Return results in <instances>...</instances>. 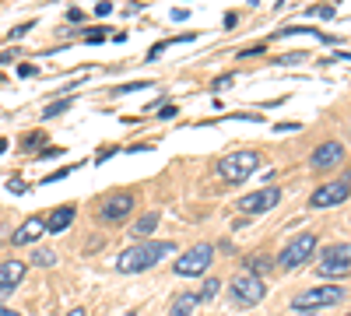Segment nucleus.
Masks as SVG:
<instances>
[{
  "label": "nucleus",
  "mask_w": 351,
  "mask_h": 316,
  "mask_svg": "<svg viewBox=\"0 0 351 316\" xmlns=\"http://www.w3.org/2000/svg\"><path fill=\"white\" fill-rule=\"evenodd\" d=\"M172 250V243H134L130 250H123L120 256H116V271L120 274H141V271H148L155 267L162 256Z\"/></svg>",
  "instance_id": "nucleus-1"
},
{
  "label": "nucleus",
  "mask_w": 351,
  "mask_h": 316,
  "mask_svg": "<svg viewBox=\"0 0 351 316\" xmlns=\"http://www.w3.org/2000/svg\"><path fill=\"white\" fill-rule=\"evenodd\" d=\"M256 169H260V155L256 151H232V155H225L218 162V176L225 183H243V180L253 176Z\"/></svg>",
  "instance_id": "nucleus-2"
},
{
  "label": "nucleus",
  "mask_w": 351,
  "mask_h": 316,
  "mask_svg": "<svg viewBox=\"0 0 351 316\" xmlns=\"http://www.w3.org/2000/svg\"><path fill=\"white\" fill-rule=\"evenodd\" d=\"M344 299V289L341 284H316V289H306L295 295V306L299 313H313V309H324V306H337Z\"/></svg>",
  "instance_id": "nucleus-3"
},
{
  "label": "nucleus",
  "mask_w": 351,
  "mask_h": 316,
  "mask_svg": "<svg viewBox=\"0 0 351 316\" xmlns=\"http://www.w3.org/2000/svg\"><path fill=\"white\" fill-rule=\"evenodd\" d=\"M211 260H215V250H211L208 243H200V246H193V250H186V253L176 256L172 271L180 274V278H197V274H204V271L211 267Z\"/></svg>",
  "instance_id": "nucleus-4"
},
{
  "label": "nucleus",
  "mask_w": 351,
  "mask_h": 316,
  "mask_svg": "<svg viewBox=\"0 0 351 316\" xmlns=\"http://www.w3.org/2000/svg\"><path fill=\"white\" fill-rule=\"evenodd\" d=\"M263 281L256 278V274H250V271H243V274H236L232 278V302H236L239 309H250V306H256L260 299H263Z\"/></svg>",
  "instance_id": "nucleus-5"
},
{
  "label": "nucleus",
  "mask_w": 351,
  "mask_h": 316,
  "mask_svg": "<svg viewBox=\"0 0 351 316\" xmlns=\"http://www.w3.org/2000/svg\"><path fill=\"white\" fill-rule=\"evenodd\" d=\"M313 250H316V236H313V232H306V236H299V239H291V243L281 250V256H278V267H281V271L302 267L309 256H313Z\"/></svg>",
  "instance_id": "nucleus-6"
},
{
  "label": "nucleus",
  "mask_w": 351,
  "mask_h": 316,
  "mask_svg": "<svg viewBox=\"0 0 351 316\" xmlns=\"http://www.w3.org/2000/svg\"><path fill=\"white\" fill-rule=\"evenodd\" d=\"M351 267V246L348 243H334L324 250V264H319V274L324 278H344Z\"/></svg>",
  "instance_id": "nucleus-7"
},
{
  "label": "nucleus",
  "mask_w": 351,
  "mask_h": 316,
  "mask_svg": "<svg viewBox=\"0 0 351 316\" xmlns=\"http://www.w3.org/2000/svg\"><path fill=\"white\" fill-rule=\"evenodd\" d=\"M278 200H281V190H278V186H263V190H256V193H246V197L239 200V208H243L246 215H263V211H271Z\"/></svg>",
  "instance_id": "nucleus-8"
},
{
  "label": "nucleus",
  "mask_w": 351,
  "mask_h": 316,
  "mask_svg": "<svg viewBox=\"0 0 351 316\" xmlns=\"http://www.w3.org/2000/svg\"><path fill=\"white\" fill-rule=\"evenodd\" d=\"M344 197H348V176H344V180H337V183L319 186V190L309 197V208H334V204H341Z\"/></svg>",
  "instance_id": "nucleus-9"
},
{
  "label": "nucleus",
  "mask_w": 351,
  "mask_h": 316,
  "mask_svg": "<svg viewBox=\"0 0 351 316\" xmlns=\"http://www.w3.org/2000/svg\"><path fill=\"white\" fill-rule=\"evenodd\" d=\"M130 211H134V197H130V193H112L106 204H102L99 218H102V221H120V218H127Z\"/></svg>",
  "instance_id": "nucleus-10"
},
{
  "label": "nucleus",
  "mask_w": 351,
  "mask_h": 316,
  "mask_svg": "<svg viewBox=\"0 0 351 316\" xmlns=\"http://www.w3.org/2000/svg\"><path fill=\"white\" fill-rule=\"evenodd\" d=\"M341 158H344V148L337 145V141H324V145L309 155V165L313 169H334Z\"/></svg>",
  "instance_id": "nucleus-11"
},
{
  "label": "nucleus",
  "mask_w": 351,
  "mask_h": 316,
  "mask_svg": "<svg viewBox=\"0 0 351 316\" xmlns=\"http://www.w3.org/2000/svg\"><path fill=\"white\" fill-rule=\"evenodd\" d=\"M21 278H25V264L21 260H4V264H0V295L18 289Z\"/></svg>",
  "instance_id": "nucleus-12"
},
{
  "label": "nucleus",
  "mask_w": 351,
  "mask_h": 316,
  "mask_svg": "<svg viewBox=\"0 0 351 316\" xmlns=\"http://www.w3.org/2000/svg\"><path fill=\"white\" fill-rule=\"evenodd\" d=\"M43 232H46V225H43V218H28V221H25V225L18 228V232H14L11 239H14L18 246H25V243H36V239H39Z\"/></svg>",
  "instance_id": "nucleus-13"
},
{
  "label": "nucleus",
  "mask_w": 351,
  "mask_h": 316,
  "mask_svg": "<svg viewBox=\"0 0 351 316\" xmlns=\"http://www.w3.org/2000/svg\"><path fill=\"white\" fill-rule=\"evenodd\" d=\"M74 221V208L71 204H64V208H56V211H49V218L43 221L46 225V232H64V228Z\"/></svg>",
  "instance_id": "nucleus-14"
},
{
  "label": "nucleus",
  "mask_w": 351,
  "mask_h": 316,
  "mask_svg": "<svg viewBox=\"0 0 351 316\" xmlns=\"http://www.w3.org/2000/svg\"><path fill=\"white\" fill-rule=\"evenodd\" d=\"M193 309H197V295L183 292V295H176V299H172V306H169V316H190Z\"/></svg>",
  "instance_id": "nucleus-15"
},
{
  "label": "nucleus",
  "mask_w": 351,
  "mask_h": 316,
  "mask_svg": "<svg viewBox=\"0 0 351 316\" xmlns=\"http://www.w3.org/2000/svg\"><path fill=\"white\" fill-rule=\"evenodd\" d=\"M218 289H221V281H218V278H208V281H204V289L197 292V306H208V302L218 295Z\"/></svg>",
  "instance_id": "nucleus-16"
},
{
  "label": "nucleus",
  "mask_w": 351,
  "mask_h": 316,
  "mask_svg": "<svg viewBox=\"0 0 351 316\" xmlns=\"http://www.w3.org/2000/svg\"><path fill=\"white\" fill-rule=\"evenodd\" d=\"M155 228H158V215H144V218L134 225V236H137V239H144V236H152Z\"/></svg>",
  "instance_id": "nucleus-17"
},
{
  "label": "nucleus",
  "mask_w": 351,
  "mask_h": 316,
  "mask_svg": "<svg viewBox=\"0 0 351 316\" xmlns=\"http://www.w3.org/2000/svg\"><path fill=\"white\" fill-rule=\"evenodd\" d=\"M71 109V102L67 99H60V102H49L46 109H43V120H53V117H60V112H67Z\"/></svg>",
  "instance_id": "nucleus-18"
},
{
  "label": "nucleus",
  "mask_w": 351,
  "mask_h": 316,
  "mask_svg": "<svg viewBox=\"0 0 351 316\" xmlns=\"http://www.w3.org/2000/svg\"><path fill=\"white\" fill-rule=\"evenodd\" d=\"M32 264H39V267H53V264H56V253H49V250H36V253H32Z\"/></svg>",
  "instance_id": "nucleus-19"
},
{
  "label": "nucleus",
  "mask_w": 351,
  "mask_h": 316,
  "mask_svg": "<svg viewBox=\"0 0 351 316\" xmlns=\"http://www.w3.org/2000/svg\"><path fill=\"white\" fill-rule=\"evenodd\" d=\"M43 141H46V134H43V130H32V134H28V137L21 141V148H25V151H28V148H39Z\"/></svg>",
  "instance_id": "nucleus-20"
},
{
  "label": "nucleus",
  "mask_w": 351,
  "mask_h": 316,
  "mask_svg": "<svg viewBox=\"0 0 351 316\" xmlns=\"http://www.w3.org/2000/svg\"><path fill=\"white\" fill-rule=\"evenodd\" d=\"M246 267H250V271H253V274L260 278V274H263V271H267L271 264H267V260H263V256H256V260H253V256H250V260H246Z\"/></svg>",
  "instance_id": "nucleus-21"
},
{
  "label": "nucleus",
  "mask_w": 351,
  "mask_h": 316,
  "mask_svg": "<svg viewBox=\"0 0 351 316\" xmlns=\"http://www.w3.org/2000/svg\"><path fill=\"white\" fill-rule=\"evenodd\" d=\"M137 88H152V81H134V84H123V88H116V95H127V92H137Z\"/></svg>",
  "instance_id": "nucleus-22"
},
{
  "label": "nucleus",
  "mask_w": 351,
  "mask_h": 316,
  "mask_svg": "<svg viewBox=\"0 0 351 316\" xmlns=\"http://www.w3.org/2000/svg\"><path fill=\"white\" fill-rule=\"evenodd\" d=\"M106 39V28H92V32H84V42H102Z\"/></svg>",
  "instance_id": "nucleus-23"
},
{
  "label": "nucleus",
  "mask_w": 351,
  "mask_h": 316,
  "mask_svg": "<svg viewBox=\"0 0 351 316\" xmlns=\"http://www.w3.org/2000/svg\"><path fill=\"white\" fill-rule=\"evenodd\" d=\"M176 112H180L176 106H162V109H158V120H176Z\"/></svg>",
  "instance_id": "nucleus-24"
},
{
  "label": "nucleus",
  "mask_w": 351,
  "mask_h": 316,
  "mask_svg": "<svg viewBox=\"0 0 351 316\" xmlns=\"http://www.w3.org/2000/svg\"><path fill=\"white\" fill-rule=\"evenodd\" d=\"M18 74H21V77H36L39 71H36V64H21V67H18Z\"/></svg>",
  "instance_id": "nucleus-25"
},
{
  "label": "nucleus",
  "mask_w": 351,
  "mask_h": 316,
  "mask_svg": "<svg viewBox=\"0 0 351 316\" xmlns=\"http://www.w3.org/2000/svg\"><path fill=\"white\" fill-rule=\"evenodd\" d=\"M109 11H112V4H109V0H102V4H99V8H95V14H99V18H106V14H109Z\"/></svg>",
  "instance_id": "nucleus-26"
},
{
  "label": "nucleus",
  "mask_w": 351,
  "mask_h": 316,
  "mask_svg": "<svg viewBox=\"0 0 351 316\" xmlns=\"http://www.w3.org/2000/svg\"><path fill=\"white\" fill-rule=\"evenodd\" d=\"M8 190H11V193H25V183H21V180H11Z\"/></svg>",
  "instance_id": "nucleus-27"
},
{
  "label": "nucleus",
  "mask_w": 351,
  "mask_h": 316,
  "mask_svg": "<svg viewBox=\"0 0 351 316\" xmlns=\"http://www.w3.org/2000/svg\"><path fill=\"white\" fill-rule=\"evenodd\" d=\"M162 49H165V42H158V46H152V53H148V60H158V56H162Z\"/></svg>",
  "instance_id": "nucleus-28"
},
{
  "label": "nucleus",
  "mask_w": 351,
  "mask_h": 316,
  "mask_svg": "<svg viewBox=\"0 0 351 316\" xmlns=\"http://www.w3.org/2000/svg\"><path fill=\"white\" fill-rule=\"evenodd\" d=\"M32 25H36V21H25V25H18V28H14L11 36H25V32H28V28H32Z\"/></svg>",
  "instance_id": "nucleus-29"
},
{
  "label": "nucleus",
  "mask_w": 351,
  "mask_h": 316,
  "mask_svg": "<svg viewBox=\"0 0 351 316\" xmlns=\"http://www.w3.org/2000/svg\"><path fill=\"white\" fill-rule=\"evenodd\" d=\"M67 316H84V306H74V309H71Z\"/></svg>",
  "instance_id": "nucleus-30"
},
{
  "label": "nucleus",
  "mask_w": 351,
  "mask_h": 316,
  "mask_svg": "<svg viewBox=\"0 0 351 316\" xmlns=\"http://www.w3.org/2000/svg\"><path fill=\"white\" fill-rule=\"evenodd\" d=\"M8 60H14V53H0V64H8Z\"/></svg>",
  "instance_id": "nucleus-31"
},
{
  "label": "nucleus",
  "mask_w": 351,
  "mask_h": 316,
  "mask_svg": "<svg viewBox=\"0 0 351 316\" xmlns=\"http://www.w3.org/2000/svg\"><path fill=\"white\" fill-rule=\"evenodd\" d=\"M0 316H18L14 309H4V306H0Z\"/></svg>",
  "instance_id": "nucleus-32"
},
{
  "label": "nucleus",
  "mask_w": 351,
  "mask_h": 316,
  "mask_svg": "<svg viewBox=\"0 0 351 316\" xmlns=\"http://www.w3.org/2000/svg\"><path fill=\"white\" fill-rule=\"evenodd\" d=\"M4 151H8V141H4V137H0V155H4Z\"/></svg>",
  "instance_id": "nucleus-33"
}]
</instances>
